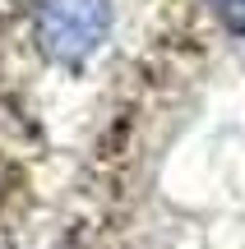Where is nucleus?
Listing matches in <instances>:
<instances>
[{
    "label": "nucleus",
    "instance_id": "nucleus-1",
    "mask_svg": "<svg viewBox=\"0 0 245 249\" xmlns=\"http://www.w3.org/2000/svg\"><path fill=\"white\" fill-rule=\"evenodd\" d=\"M111 37V0H42L33 14V42L60 70H83Z\"/></svg>",
    "mask_w": 245,
    "mask_h": 249
},
{
    "label": "nucleus",
    "instance_id": "nucleus-2",
    "mask_svg": "<svg viewBox=\"0 0 245 249\" xmlns=\"http://www.w3.org/2000/svg\"><path fill=\"white\" fill-rule=\"evenodd\" d=\"M213 14L222 18L227 33H241L245 37V0H213Z\"/></svg>",
    "mask_w": 245,
    "mask_h": 249
}]
</instances>
